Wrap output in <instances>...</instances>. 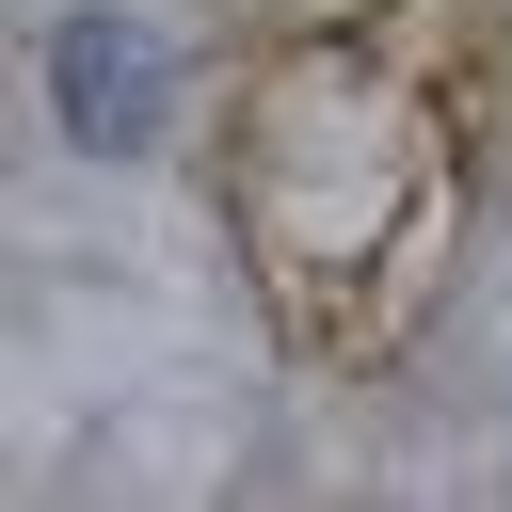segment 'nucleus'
I'll return each mask as SVG.
<instances>
[{"label":"nucleus","instance_id":"nucleus-1","mask_svg":"<svg viewBox=\"0 0 512 512\" xmlns=\"http://www.w3.org/2000/svg\"><path fill=\"white\" fill-rule=\"evenodd\" d=\"M48 96H64V128L112 160V144H160V112H176V64H160V32L144 16H64V48H48Z\"/></svg>","mask_w":512,"mask_h":512}]
</instances>
